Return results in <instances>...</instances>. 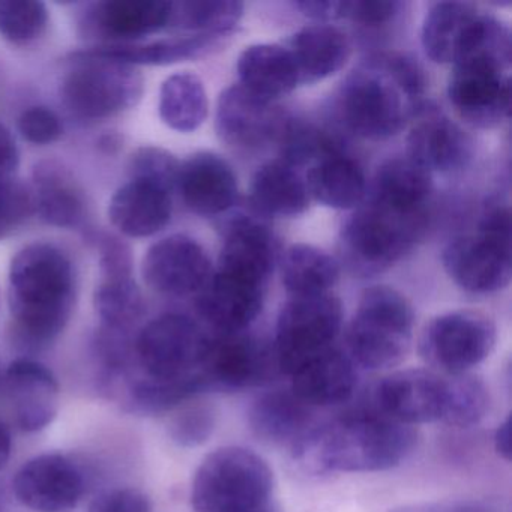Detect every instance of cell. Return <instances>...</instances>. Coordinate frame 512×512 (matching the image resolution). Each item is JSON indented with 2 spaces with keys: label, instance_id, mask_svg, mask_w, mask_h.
Wrapping results in <instances>:
<instances>
[{
  "label": "cell",
  "instance_id": "cell-28",
  "mask_svg": "<svg viewBox=\"0 0 512 512\" xmlns=\"http://www.w3.org/2000/svg\"><path fill=\"white\" fill-rule=\"evenodd\" d=\"M476 5L467 2H437L422 23L421 41L425 55L436 64L457 62L478 22Z\"/></svg>",
  "mask_w": 512,
  "mask_h": 512
},
{
  "label": "cell",
  "instance_id": "cell-40",
  "mask_svg": "<svg viewBox=\"0 0 512 512\" xmlns=\"http://www.w3.org/2000/svg\"><path fill=\"white\" fill-rule=\"evenodd\" d=\"M446 377V403L442 424L470 428L484 421L491 409L487 383L473 373Z\"/></svg>",
  "mask_w": 512,
  "mask_h": 512
},
{
  "label": "cell",
  "instance_id": "cell-14",
  "mask_svg": "<svg viewBox=\"0 0 512 512\" xmlns=\"http://www.w3.org/2000/svg\"><path fill=\"white\" fill-rule=\"evenodd\" d=\"M376 412L416 427L442 421L446 377L430 368H410L383 377L374 389Z\"/></svg>",
  "mask_w": 512,
  "mask_h": 512
},
{
  "label": "cell",
  "instance_id": "cell-35",
  "mask_svg": "<svg viewBox=\"0 0 512 512\" xmlns=\"http://www.w3.org/2000/svg\"><path fill=\"white\" fill-rule=\"evenodd\" d=\"M208 109L205 85L196 74H173L161 86L160 116L172 130L193 133L208 118Z\"/></svg>",
  "mask_w": 512,
  "mask_h": 512
},
{
  "label": "cell",
  "instance_id": "cell-24",
  "mask_svg": "<svg viewBox=\"0 0 512 512\" xmlns=\"http://www.w3.org/2000/svg\"><path fill=\"white\" fill-rule=\"evenodd\" d=\"M314 422L313 409L302 403L290 389L263 392L248 409V428L260 442L292 448Z\"/></svg>",
  "mask_w": 512,
  "mask_h": 512
},
{
  "label": "cell",
  "instance_id": "cell-5",
  "mask_svg": "<svg viewBox=\"0 0 512 512\" xmlns=\"http://www.w3.org/2000/svg\"><path fill=\"white\" fill-rule=\"evenodd\" d=\"M415 311L406 296L388 286L365 290L347 328V355L356 367L391 370L409 355Z\"/></svg>",
  "mask_w": 512,
  "mask_h": 512
},
{
  "label": "cell",
  "instance_id": "cell-49",
  "mask_svg": "<svg viewBox=\"0 0 512 512\" xmlns=\"http://www.w3.org/2000/svg\"><path fill=\"white\" fill-rule=\"evenodd\" d=\"M386 512H496L490 505L476 500H460V502L415 503L400 506Z\"/></svg>",
  "mask_w": 512,
  "mask_h": 512
},
{
  "label": "cell",
  "instance_id": "cell-23",
  "mask_svg": "<svg viewBox=\"0 0 512 512\" xmlns=\"http://www.w3.org/2000/svg\"><path fill=\"white\" fill-rule=\"evenodd\" d=\"M289 377L290 391L311 409L346 403L358 388V367L335 346L302 362Z\"/></svg>",
  "mask_w": 512,
  "mask_h": 512
},
{
  "label": "cell",
  "instance_id": "cell-25",
  "mask_svg": "<svg viewBox=\"0 0 512 512\" xmlns=\"http://www.w3.org/2000/svg\"><path fill=\"white\" fill-rule=\"evenodd\" d=\"M172 193L151 182L131 179L110 200L109 218L128 238H149L172 218Z\"/></svg>",
  "mask_w": 512,
  "mask_h": 512
},
{
  "label": "cell",
  "instance_id": "cell-2",
  "mask_svg": "<svg viewBox=\"0 0 512 512\" xmlns=\"http://www.w3.org/2000/svg\"><path fill=\"white\" fill-rule=\"evenodd\" d=\"M424 91V74L413 59L377 53L347 77L338 103L350 131L364 139L385 140L418 115Z\"/></svg>",
  "mask_w": 512,
  "mask_h": 512
},
{
  "label": "cell",
  "instance_id": "cell-3",
  "mask_svg": "<svg viewBox=\"0 0 512 512\" xmlns=\"http://www.w3.org/2000/svg\"><path fill=\"white\" fill-rule=\"evenodd\" d=\"M8 299L19 340L29 349L50 346L67 328L76 304L70 259L49 244L23 248L11 263Z\"/></svg>",
  "mask_w": 512,
  "mask_h": 512
},
{
  "label": "cell",
  "instance_id": "cell-11",
  "mask_svg": "<svg viewBox=\"0 0 512 512\" xmlns=\"http://www.w3.org/2000/svg\"><path fill=\"white\" fill-rule=\"evenodd\" d=\"M511 65L484 56H469L454 65L449 103L475 128L499 127L511 109Z\"/></svg>",
  "mask_w": 512,
  "mask_h": 512
},
{
  "label": "cell",
  "instance_id": "cell-47",
  "mask_svg": "<svg viewBox=\"0 0 512 512\" xmlns=\"http://www.w3.org/2000/svg\"><path fill=\"white\" fill-rule=\"evenodd\" d=\"M89 512H152V503L148 494L137 488H113L98 494Z\"/></svg>",
  "mask_w": 512,
  "mask_h": 512
},
{
  "label": "cell",
  "instance_id": "cell-26",
  "mask_svg": "<svg viewBox=\"0 0 512 512\" xmlns=\"http://www.w3.org/2000/svg\"><path fill=\"white\" fill-rule=\"evenodd\" d=\"M286 49L295 62L301 85L334 76L350 58L349 38L329 23L305 26L290 38Z\"/></svg>",
  "mask_w": 512,
  "mask_h": 512
},
{
  "label": "cell",
  "instance_id": "cell-52",
  "mask_svg": "<svg viewBox=\"0 0 512 512\" xmlns=\"http://www.w3.org/2000/svg\"><path fill=\"white\" fill-rule=\"evenodd\" d=\"M494 451L497 452L506 463L511 461V416H506L499 425L493 436Z\"/></svg>",
  "mask_w": 512,
  "mask_h": 512
},
{
  "label": "cell",
  "instance_id": "cell-4",
  "mask_svg": "<svg viewBox=\"0 0 512 512\" xmlns=\"http://www.w3.org/2000/svg\"><path fill=\"white\" fill-rule=\"evenodd\" d=\"M274 472L244 446H221L203 458L191 482L194 512H254L272 503Z\"/></svg>",
  "mask_w": 512,
  "mask_h": 512
},
{
  "label": "cell",
  "instance_id": "cell-54",
  "mask_svg": "<svg viewBox=\"0 0 512 512\" xmlns=\"http://www.w3.org/2000/svg\"><path fill=\"white\" fill-rule=\"evenodd\" d=\"M254 512H280V509H278L277 506L274 505V503H269V505H266L265 508L259 509V511Z\"/></svg>",
  "mask_w": 512,
  "mask_h": 512
},
{
  "label": "cell",
  "instance_id": "cell-20",
  "mask_svg": "<svg viewBox=\"0 0 512 512\" xmlns=\"http://www.w3.org/2000/svg\"><path fill=\"white\" fill-rule=\"evenodd\" d=\"M266 286L215 269L197 295L200 316L217 334L244 332L256 322L265 304Z\"/></svg>",
  "mask_w": 512,
  "mask_h": 512
},
{
  "label": "cell",
  "instance_id": "cell-41",
  "mask_svg": "<svg viewBox=\"0 0 512 512\" xmlns=\"http://www.w3.org/2000/svg\"><path fill=\"white\" fill-rule=\"evenodd\" d=\"M278 142L281 143V161L293 169L311 167L322 158L343 151L334 137L302 122L287 121Z\"/></svg>",
  "mask_w": 512,
  "mask_h": 512
},
{
  "label": "cell",
  "instance_id": "cell-10",
  "mask_svg": "<svg viewBox=\"0 0 512 512\" xmlns=\"http://www.w3.org/2000/svg\"><path fill=\"white\" fill-rule=\"evenodd\" d=\"M209 337L185 314L151 320L136 340V355L146 376L178 380L199 373Z\"/></svg>",
  "mask_w": 512,
  "mask_h": 512
},
{
  "label": "cell",
  "instance_id": "cell-39",
  "mask_svg": "<svg viewBox=\"0 0 512 512\" xmlns=\"http://www.w3.org/2000/svg\"><path fill=\"white\" fill-rule=\"evenodd\" d=\"M244 16V4L229 0H197L172 4L170 25L191 32L221 38L232 34Z\"/></svg>",
  "mask_w": 512,
  "mask_h": 512
},
{
  "label": "cell",
  "instance_id": "cell-16",
  "mask_svg": "<svg viewBox=\"0 0 512 512\" xmlns=\"http://www.w3.org/2000/svg\"><path fill=\"white\" fill-rule=\"evenodd\" d=\"M212 272L205 248L185 235H172L152 245L142 265L146 284L167 296L196 295Z\"/></svg>",
  "mask_w": 512,
  "mask_h": 512
},
{
  "label": "cell",
  "instance_id": "cell-51",
  "mask_svg": "<svg viewBox=\"0 0 512 512\" xmlns=\"http://www.w3.org/2000/svg\"><path fill=\"white\" fill-rule=\"evenodd\" d=\"M16 140L4 124H0V182L11 181L19 167Z\"/></svg>",
  "mask_w": 512,
  "mask_h": 512
},
{
  "label": "cell",
  "instance_id": "cell-36",
  "mask_svg": "<svg viewBox=\"0 0 512 512\" xmlns=\"http://www.w3.org/2000/svg\"><path fill=\"white\" fill-rule=\"evenodd\" d=\"M208 392L200 373L178 380H160L143 377L131 383L125 400V409L143 416H157L172 413L193 398Z\"/></svg>",
  "mask_w": 512,
  "mask_h": 512
},
{
  "label": "cell",
  "instance_id": "cell-37",
  "mask_svg": "<svg viewBox=\"0 0 512 512\" xmlns=\"http://www.w3.org/2000/svg\"><path fill=\"white\" fill-rule=\"evenodd\" d=\"M218 38L208 35H185V37L169 38L155 41L143 46H109L91 50L101 58L112 59L131 65H170L188 59L200 58L208 53L217 43Z\"/></svg>",
  "mask_w": 512,
  "mask_h": 512
},
{
  "label": "cell",
  "instance_id": "cell-43",
  "mask_svg": "<svg viewBox=\"0 0 512 512\" xmlns=\"http://www.w3.org/2000/svg\"><path fill=\"white\" fill-rule=\"evenodd\" d=\"M49 11L37 0L0 2V35L13 44H29L46 32Z\"/></svg>",
  "mask_w": 512,
  "mask_h": 512
},
{
  "label": "cell",
  "instance_id": "cell-1",
  "mask_svg": "<svg viewBox=\"0 0 512 512\" xmlns=\"http://www.w3.org/2000/svg\"><path fill=\"white\" fill-rule=\"evenodd\" d=\"M418 443L416 427L370 410L314 425L289 449L290 461L296 472L310 478L385 472L410 458Z\"/></svg>",
  "mask_w": 512,
  "mask_h": 512
},
{
  "label": "cell",
  "instance_id": "cell-45",
  "mask_svg": "<svg viewBox=\"0 0 512 512\" xmlns=\"http://www.w3.org/2000/svg\"><path fill=\"white\" fill-rule=\"evenodd\" d=\"M19 131L34 145H50L62 136L61 119L47 107H31L20 116Z\"/></svg>",
  "mask_w": 512,
  "mask_h": 512
},
{
  "label": "cell",
  "instance_id": "cell-12",
  "mask_svg": "<svg viewBox=\"0 0 512 512\" xmlns=\"http://www.w3.org/2000/svg\"><path fill=\"white\" fill-rule=\"evenodd\" d=\"M199 373L208 392H239L266 385L280 371L274 347L244 331L209 337Z\"/></svg>",
  "mask_w": 512,
  "mask_h": 512
},
{
  "label": "cell",
  "instance_id": "cell-46",
  "mask_svg": "<svg viewBox=\"0 0 512 512\" xmlns=\"http://www.w3.org/2000/svg\"><path fill=\"white\" fill-rule=\"evenodd\" d=\"M403 4L397 0H344L343 19L364 26H382L400 14Z\"/></svg>",
  "mask_w": 512,
  "mask_h": 512
},
{
  "label": "cell",
  "instance_id": "cell-33",
  "mask_svg": "<svg viewBox=\"0 0 512 512\" xmlns=\"http://www.w3.org/2000/svg\"><path fill=\"white\" fill-rule=\"evenodd\" d=\"M431 190V173L410 158H392L377 170L370 200L395 211L415 214L425 212Z\"/></svg>",
  "mask_w": 512,
  "mask_h": 512
},
{
  "label": "cell",
  "instance_id": "cell-29",
  "mask_svg": "<svg viewBox=\"0 0 512 512\" xmlns=\"http://www.w3.org/2000/svg\"><path fill=\"white\" fill-rule=\"evenodd\" d=\"M172 4L164 0H107L95 7L92 23L106 38L139 40L170 26Z\"/></svg>",
  "mask_w": 512,
  "mask_h": 512
},
{
  "label": "cell",
  "instance_id": "cell-44",
  "mask_svg": "<svg viewBox=\"0 0 512 512\" xmlns=\"http://www.w3.org/2000/svg\"><path fill=\"white\" fill-rule=\"evenodd\" d=\"M179 167L178 160L164 149L142 148L131 160V179L151 182L172 193L178 187Z\"/></svg>",
  "mask_w": 512,
  "mask_h": 512
},
{
  "label": "cell",
  "instance_id": "cell-9",
  "mask_svg": "<svg viewBox=\"0 0 512 512\" xmlns=\"http://www.w3.org/2000/svg\"><path fill=\"white\" fill-rule=\"evenodd\" d=\"M343 328V305L337 296H295L283 308L275 328L278 371L289 377L302 362L334 346Z\"/></svg>",
  "mask_w": 512,
  "mask_h": 512
},
{
  "label": "cell",
  "instance_id": "cell-8",
  "mask_svg": "<svg viewBox=\"0 0 512 512\" xmlns=\"http://www.w3.org/2000/svg\"><path fill=\"white\" fill-rule=\"evenodd\" d=\"M497 341L496 323L481 311L440 314L425 325L419 355L430 370L443 376L472 373L485 361Z\"/></svg>",
  "mask_w": 512,
  "mask_h": 512
},
{
  "label": "cell",
  "instance_id": "cell-38",
  "mask_svg": "<svg viewBox=\"0 0 512 512\" xmlns=\"http://www.w3.org/2000/svg\"><path fill=\"white\" fill-rule=\"evenodd\" d=\"M95 311L104 328L127 332L145 311L142 292L133 275L101 277L94 295Z\"/></svg>",
  "mask_w": 512,
  "mask_h": 512
},
{
  "label": "cell",
  "instance_id": "cell-6",
  "mask_svg": "<svg viewBox=\"0 0 512 512\" xmlns=\"http://www.w3.org/2000/svg\"><path fill=\"white\" fill-rule=\"evenodd\" d=\"M425 220V212L407 214L373 200L362 203L341 232V260L361 277L382 274L412 250Z\"/></svg>",
  "mask_w": 512,
  "mask_h": 512
},
{
  "label": "cell",
  "instance_id": "cell-17",
  "mask_svg": "<svg viewBox=\"0 0 512 512\" xmlns=\"http://www.w3.org/2000/svg\"><path fill=\"white\" fill-rule=\"evenodd\" d=\"M277 242L265 217L253 208L232 215L217 271L268 286L277 263Z\"/></svg>",
  "mask_w": 512,
  "mask_h": 512
},
{
  "label": "cell",
  "instance_id": "cell-19",
  "mask_svg": "<svg viewBox=\"0 0 512 512\" xmlns=\"http://www.w3.org/2000/svg\"><path fill=\"white\" fill-rule=\"evenodd\" d=\"M5 389L17 425L26 433L46 430L59 413L58 377L41 362L19 358L5 371Z\"/></svg>",
  "mask_w": 512,
  "mask_h": 512
},
{
  "label": "cell",
  "instance_id": "cell-50",
  "mask_svg": "<svg viewBox=\"0 0 512 512\" xmlns=\"http://www.w3.org/2000/svg\"><path fill=\"white\" fill-rule=\"evenodd\" d=\"M295 8L301 11L302 16L317 23L343 19V2L337 0H304L296 2Z\"/></svg>",
  "mask_w": 512,
  "mask_h": 512
},
{
  "label": "cell",
  "instance_id": "cell-34",
  "mask_svg": "<svg viewBox=\"0 0 512 512\" xmlns=\"http://www.w3.org/2000/svg\"><path fill=\"white\" fill-rule=\"evenodd\" d=\"M340 268L334 257L313 245H292L281 260V278L295 296L326 295L337 284Z\"/></svg>",
  "mask_w": 512,
  "mask_h": 512
},
{
  "label": "cell",
  "instance_id": "cell-32",
  "mask_svg": "<svg viewBox=\"0 0 512 512\" xmlns=\"http://www.w3.org/2000/svg\"><path fill=\"white\" fill-rule=\"evenodd\" d=\"M34 205L41 218L56 227H76L85 217V199L73 176L55 161L34 170Z\"/></svg>",
  "mask_w": 512,
  "mask_h": 512
},
{
  "label": "cell",
  "instance_id": "cell-42",
  "mask_svg": "<svg viewBox=\"0 0 512 512\" xmlns=\"http://www.w3.org/2000/svg\"><path fill=\"white\" fill-rule=\"evenodd\" d=\"M193 398L170 413L167 433L179 448L193 449L205 445L218 424V412L214 404Z\"/></svg>",
  "mask_w": 512,
  "mask_h": 512
},
{
  "label": "cell",
  "instance_id": "cell-22",
  "mask_svg": "<svg viewBox=\"0 0 512 512\" xmlns=\"http://www.w3.org/2000/svg\"><path fill=\"white\" fill-rule=\"evenodd\" d=\"M407 137V158L428 173H452L467 166L473 143L460 125L439 112H419Z\"/></svg>",
  "mask_w": 512,
  "mask_h": 512
},
{
  "label": "cell",
  "instance_id": "cell-27",
  "mask_svg": "<svg viewBox=\"0 0 512 512\" xmlns=\"http://www.w3.org/2000/svg\"><path fill=\"white\" fill-rule=\"evenodd\" d=\"M238 76L242 88L269 101L284 97L301 85L289 50L278 44L247 47L238 59Z\"/></svg>",
  "mask_w": 512,
  "mask_h": 512
},
{
  "label": "cell",
  "instance_id": "cell-30",
  "mask_svg": "<svg viewBox=\"0 0 512 512\" xmlns=\"http://www.w3.org/2000/svg\"><path fill=\"white\" fill-rule=\"evenodd\" d=\"M305 185L310 197L326 208H359L367 196V181L361 166L343 151L313 164L305 176Z\"/></svg>",
  "mask_w": 512,
  "mask_h": 512
},
{
  "label": "cell",
  "instance_id": "cell-53",
  "mask_svg": "<svg viewBox=\"0 0 512 512\" xmlns=\"http://www.w3.org/2000/svg\"><path fill=\"white\" fill-rule=\"evenodd\" d=\"M13 452V437L7 425L0 421V470L7 466Z\"/></svg>",
  "mask_w": 512,
  "mask_h": 512
},
{
  "label": "cell",
  "instance_id": "cell-7",
  "mask_svg": "<svg viewBox=\"0 0 512 512\" xmlns=\"http://www.w3.org/2000/svg\"><path fill=\"white\" fill-rule=\"evenodd\" d=\"M142 91L143 79L134 67L85 52L74 56L61 95L77 118L100 121L130 109Z\"/></svg>",
  "mask_w": 512,
  "mask_h": 512
},
{
  "label": "cell",
  "instance_id": "cell-15",
  "mask_svg": "<svg viewBox=\"0 0 512 512\" xmlns=\"http://www.w3.org/2000/svg\"><path fill=\"white\" fill-rule=\"evenodd\" d=\"M442 262L449 278L472 295H491L511 281V245L481 233L452 239L443 250Z\"/></svg>",
  "mask_w": 512,
  "mask_h": 512
},
{
  "label": "cell",
  "instance_id": "cell-55",
  "mask_svg": "<svg viewBox=\"0 0 512 512\" xmlns=\"http://www.w3.org/2000/svg\"><path fill=\"white\" fill-rule=\"evenodd\" d=\"M5 506V490L4 485H0V512H4Z\"/></svg>",
  "mask_w": 512,
  "mask_h": 512
},
{
  "label": "cell",
  "instance_id": "cell-31",
  "mask_svg": "<svg viewBox=\"0 0 512 512\" xmlns=\"http://www.w3.org/2000/svg\"><path fill=\"white\" fill-rule=\"evenodd\" d=\"M250 205L263 217H299L310 206L305 179L281 160L257 170L251 184Z\"/></svg>",
  "mask_w": 512,
  "mask_h": 512
},
{
  "label": "cell",
  "instance_id": "cell-13",
  "mask_svg": "<svg viewBox=\"0 0 512 512\" xmlns=\"http://www.w3.org/2000/svg\"><path fill=\"white\" fill-rule=\"evenodd\" d=\"M88 488L85 470L64 454H41L26 461L13 479L16 499L34 512H68Z\"/></svg>",
  "mask_w": 512,
  "mask_h": 512
},
{
  "label": "cell",
  "instance_id": "cell-18",
  "mask_svg": "<svg viewBox=\"0 0 512 512\" xmlns=\"http://www.w3.org/2000/svg\"><path fill=\"white\" fill-rule=\"evenodd\" d=\"M287 121L274 101L251 94L241 85L230 86L218 98L217 133L235 148H262L280 139Z\"/></svg>",
  "mask_w": 512,
  "mask_h": 512
},
{
  "label": "cell",
  "instance_id": "cell-48",
  "mask_svg": "<svg viewBox=\"0 0 512 512\" xmlns=\"http://www.w3.org/2000/svg\"><path fill=\"white\" fill-rule=\"evenodd\" d=\"M478 233L500 244L511 245V212L508 206L490 203L479 221Z\"/></svg>",
  "mask_w": 512,
  "mask_h": 512
},
{
  "label": "cell",
  "instance_id": "cell-21",
  "mask_svg": "<svg viewBox=\"0 0 512 512\" xmlns=\"http://www.w3.org/2000/svg\"><path fill=\"white\" fill-rule=\"evenodd\" d=\"M176 188L185 205L202 217H218L238 205V178L232 166L212 152H199L181 164Z\"/></svg>",
  "mask_w": 512,
  "mask_h": 512
}]
</instances>
